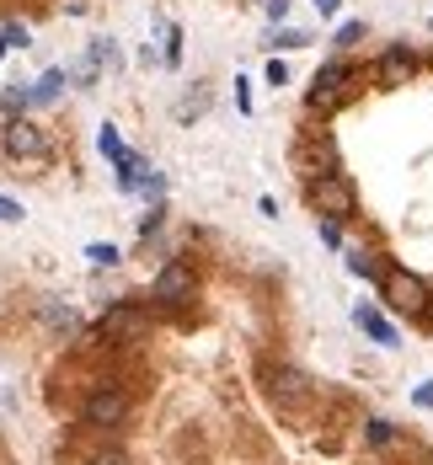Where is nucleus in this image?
Masks as SVG:
<instances>
[{"instance_id": "obj_1", "label": "nucleus", "mask_w": 433, "mask_h": 465, "mask_svg": "<svg viewBox=\"0 0 433 465\" xmlns=\"http://www.w3.org/2000/svg\"><path fill=\"white\" fill-rule=\"evenodd\" d=\"M0 144H5V155H11V161H33V166L54 155L48 134L33 124V118H11V124H5V134H0Z\"/></svg>"}, {"instance_id": "obj_2", "label": "nucleus", "mask_w": 433, "mask_h": 465, "mask_svg": "<svg viewBox=\"0 0 433 465\" xmlns=\"http://www.w3.org/2000/svg\"><path fill=\"white\" fill-rule=\"evenodd\" d=\"M310 203H316L327 220H348L353 203H359V193H353V183H348L342 172H321V177L310 183Z\"/></svg>"}, {"instance_id": "obj_3", "label": "nucleus", "mask_w": 433, "mask_h": 465, "mask_svg": "<svg viewBox=\"0 0 433 465\" xmlns=\"http://www.w3.org/2000/svg\"><path fill=\"white\" fill-rule=\"evenodd\" d=\"M385 300H390V311H401V316H423L428 311V289L418 273H407V268H390L385 273Z\"/></svg>"}, {"instance_id": "obj_4", "label": "nucleus", "mask_w": 433, "mask_h": 465, "mask_svg": "<svg viewBox=\"0 0 433 465\" xmlns=\"http://www.w3.org/2000/svg\"><path fill=\"white\" fill-rule=\"evenodd\" d=\"M123 418H129V391L102 385V391L86 396V422H92V428H118Z\"/></svg>"}, {"instance_id": "obj_5", "label": "nucleus", "mask_w": 433, "mask_h": 465, "mask_svg": "<svg viewBox=\"0 0 433 465\" xmlns=\"http://www.w3.org/2000/svg\"><path fill=\"white\" fill-rule=\"evenodd\" d=\"M155 300H166V305L192 300V273L182 268V262H166V268L155 273Z\"/></svg>"}, {"instance_id": "obj_6", "label": "nucleus", "mask_w": 433, "mask_h": 465, "mask_svg": "<svg viewBox=\"0 0 433 465\" xmlns=\"http://www.w3.org/2000/svg\"><path fill=\"white\" fill-rule=\"evenodd\" d=\"M342 81H353V64L332 59L327 70H316V92H310V102H316V107H321V102H332V96L342 92Z\"/></svg>"}, {"instance_id": "obj_7", "label": "nucleus", "mask_w": 433, "mask_h": 465, "mask_svg": "<svg viewBox=\"0 0 433 465\" xmlns=\"http://www.w3.org/2000/svg\"><path fill=\"white\" fill-rule=\"evenodd\" d=\"M412 70H418L412 48H385V59H380V70H375V75H380L385 86H401V81H407Z\"/></svg>"}, {"instance_id": "obj_8", "label": "nucleus", "mask_w": 433, "mask_h": 465, "mask_svg": "<svg viewBox=\"0 0 433 465\" xmlns=\"http://www.w3.org/2000/svg\"><path fill=\"white\" fill-rule=\"evenodd\" d=\"M102 331H107V337H134V331H144V316L134 305H118V311L102 316Z\"/></svg>"}, {"instance_id": "obj_9", "label": "nucleus", "mask_w": 433, "mask_h": 465, "mask_svg": "<svg viewBox=\"0 0 433 465\" xmlns=\"http://www.w3.org/2000/svg\"><path fill=\"white\" fill-rule=\"evenodd\" d=\"M353 322L364 326V331H369V337H375L380 348H396V326L385 322L380 311H369V305H359V311H353Z\"/></svg>"}, {"instance_id": "obj_10", "label": "nucleus", "mask_w": 433, "mask_h": 465, "mask_svg": "<svg viewBox=\"0 0 433 465\" xmlns=\"http://www.w3.org/2000/svg\"><path fill=\"white\" fill-rule=\"evenodd\" d=\"M268 385H273V396H289V401L305 396V374H294V370H268Z\"/></svg>"}, {"instance_id": "obj_11", "label": "nucleus", "mask_w": 433, "mask_h": 465, "mask_svg": "<svg viewBox=\"0 0 433 465\" xmlns=\"http://www.w3.org/2000/svg\"><path fill=\"white\" fill-rule=\"evenodd\" d=\"M59 86H64V70H48L44 81H38V92H33V102H54V96H59Z\"/></svg>"}, {"instance_id": "obj_12", "label": "nucleus", "mask_w": 433, "mask_h": 465, "mask_svg": "<svg viewBox=\"0 0 433 465\" xmlns=\"http://www.w3.org/2000/svg\"><path fill=\"white\" fill-rule=\"evenodd\" d=\"M96 144H102V155H107V161H118V155H123V140H118V129H113V124H102Z\"/></svg>"}, {"instance_id": "obj_13", "label": "nucleus", "mask_w": 433, "mask_h": 465, "mask_svg": "<svg viewBox=\"0 0 433 465\" xmlns=\"http://www.w3.org/2000/svg\"><path fill=\"white\" fill-rule=\"evenodd\" d=\"M86 257H92L96 268H113V262H118V246H107V241H92V246H86Z\"/></svg>"}, {"instance_id": "obj_14", "label": "nucleus", "mask_w": 433, "mask_h": 465, "mask_svg": "<svg viewBox=\"0 0 433 465\" xmlns=\"http://www.w3.org/2000/svg\"><path fill=\"white\" fill-rule=\"evenodd\" d=\"M44 322H48V326H64V331H70V326H75V311H59V305H44Z\"/></svg>"}, {"instance_id": "obj_15", "label": "nucleus", "mask_w": 433, "mask_h": 465, "mask_svg": "<svg viewBox=\"0 0 433 465\" xmlns=\"http://www.w3.org/2000/svg\"><path fill=\"white\" fill-rule=\"evenodd\" d=\"M390 439H396V433H390V422H369V444H375V450H385V444H390Z\"/></svg>"}, {"instance_id": "obj_16", "label": "nucleus", "mask_w": 433, "mask_h": 465, "mask_svg": "<svg viewBox=\"0 0 433 465\" xmlns=\"http://www.w3.org/2000/svg\"><path fill=\"white\" fill-rule=\"evenodd\" d=\"M359 38H364V22H342V33H337V48L359 44Z\"/></svg>"}, {"instance_id": "obj_17", "label": "nucleus", "mask_w": 433, "mask_h": 465, "mask_svg": "<svg viewBox=\"0 0 433 465\" xmlns=\"http://www.w3.org/2000/svg\"><path fill=\"white\" fill-rule=\"evenodd\" d=\"M22 220V203H11V198H0V225H16Z\"/></svg>"}, {"instance_id": "obj_18", "label": "nucleus", "mask_w": 433, "mask_h": 465, "mask_svg": "<svg viewBox=\"0 0 433 465\" xmlns=\"http://www.w3.org/2000/svg\"><path fill=\"white\" fill-rule=\"evenodd\" d=\"M348 268H353L359 279H369V273H375V262H369V257H348Z\"/></svg>"}, {"instance_id": "obj_19", "label": "nucleus", "mask_w": 433, "mask_h": 465, "mask_svg": "<svg viewBox=\"0 0 433 465\" xmlns=\"http://www.w3.org/2000/svg\"><path fill=\"white\" fill-rule=\"evenodd\" d=\"M321 241H327V246H337V241H342V231H337V220H321Z\"/></svg>"}, {"instance_id": "obj_20", "label": "nucleus", "mask_w": 433, "mask_h": 465, "mask_svg": "<svg viewBox=\"0 0 433 465\" xmlns=\"http://www.w3.org/2000/svg\"><path fill=\"white\" fill-rule=\"evenodd\" d=\"M5 44H11V48H27V27H5Z\"/></svg>"}, {"instance_id": "obj_21", "label": "nucleus", "mask_w": 433, "mask_h": 465, "mask_svg": "<svg viewBox=\"0 0 433 465\" xmlns=\"http://www.w3.org/2000/svg\"><path fill=\"white\" fill-rule=\"evenodd\" d=\"M262 5H268V16H273V22H284V16H289V0H262Z\"/></svg>"}, {"instance_id": "obj_22", "label": "nucleus", "mask_w": 433, "mask_h": 465, "mask_svg": "<svg viewBox=\"0 0 433 465\" xmlns=\"http://www.w3.org/2000/svg\"><path fill=\"white\" fill-rule=\"evenodd\" d=\"M418 401H423V407H433V380H423V385H418Z\"/></svg>"}, {"instance_id": "obj_23", "label": "nucleus", "mask_w": 433, "mask_h": 465, "mask_svg": "<svg viewBox=\"0 0 433 465\" xmlns=\"http://www.w3.org/2000/svg\"><path fill=\"white\" fill-rule=\"evenodd\" d=\"M337 5H342V0H316V11H321V16H332Z\"/></svg>"}, {"instance_id": "obj_24", "label": "nucleus", "mask_w": 433, "mask_h": 465, "mask_svg": "<svg viewBox=\"0 0 433 465\" xmlns=\"http://www.w3.org/2000/svg\"><path fill=\"white\" fill-rule=\"evenodd\" d=\"M96 465H123V455H102Z\"/></svg>"}, {"instance_id": "obj_25", "label": "nucleus", "mask_w": 433, "mask_h": 465, "mask_svg": "<svg viewBox=\"0 0 433 465\" xmlns=\"http://www.w3.org/2000/svg\"><path fill=\"white\" fill-rule=\"evenodd\" d=\"M5 48H11V44H5V33H0V54H5Z\"/></svg>"}]
</instances>
